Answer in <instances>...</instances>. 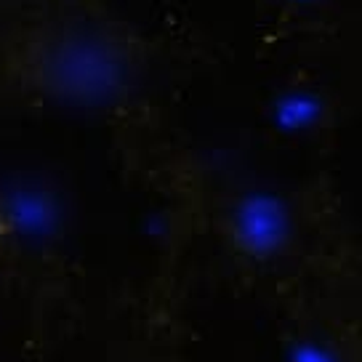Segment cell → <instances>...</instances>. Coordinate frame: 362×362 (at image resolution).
Instances as JSON below:
<instances>
[{
    "label": "cell",
    "instance_id": "cell-1",
    "mask_svg": "<svg viewBox=\"0 0 362 362\" xmlns=\"http://www.w3.org/2000/svg\"><path fill=\"white\" fill-rule=\"evenodd\" d=\"M226 232L240 256L250 261L277 259L293 238V218L277 192L253 189L240 194L226 216Z\"/></svg>",
    "mask_w": 362,
    "mask_h": 362
},
{
    "label": "cell",
    "instance_id": "cell-2",
    "mask_svg": "<svg viewBox=\"0 0 362 362\" xmlns=\"http://www.w3.org/2000/svg\"><path fill=\"white\" fill-rule=\"evenodd\" d=\"M0 221L24 245H45L62 232L64 211L57 192L37 181H13L0 192Z\"/></svg>",
    "mask_w": 362,
    "mask_h": 362
},
{
    "label": "cell",
    "instance_id": "cell-3",
    "mask_svg": "<svg viewBox=\"0 0 362 362\" xmlns=\"http://www.w3.org/2000/svg\"><path fill=\"white\" fill-rule=\"evenodd\" d=\"M325 115V102L317 90H288L272 104V123L283 134H301L315 128Z\"/></svg>",
    "mask_w": 362,
    "mask_h": 362
},
{
    "label": "cell",
    "instance_id": "cell-4",
    "mask_svg": "<svg viewBox=\"0 0 362 362\" xmlns=\"http://www.w3.org/2000/svg\"><path fill=\"white\" fill-rule=\"evenodd\" d=\"M288 362H341L339 354L325 346L322 341L298 339L288 351Z\"/></svg>",
    "mask_w": 362,
    "mask_h": 362
},
{
    "label": "cell",
    "instance_id": "cell-5",
    "mask_svg": "<svg viewBox=\"0 0 362 362\" xmlns=\"http://www.w3.org/2000/svg\"><path fill=\"white\" fill-rule=\"evenodd\" d=\"M291 3H298V6H309V3H315V0H291Z\"/></svg>",
    "mask_w": 362,
    "mask_h": 362
}]
</instances>
